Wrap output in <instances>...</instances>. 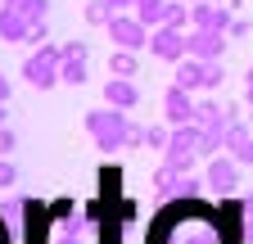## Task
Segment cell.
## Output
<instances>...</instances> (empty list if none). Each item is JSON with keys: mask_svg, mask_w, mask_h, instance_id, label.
<instances>
[{"mask_svg": "<svg viewBox=\"0 0 253 244\" xmlns=\"http://www.w3.org/2000/svg\"><path fill=\"white\" fill-rule=\"evenodd\" d=\"M145 244H226V231L204 199H172L158 212Z\"/></svg>", "mask_w": 253, "mask_h": 244, "instance_id": "1", "label": "cell"}, {"mask_svg": "<svg viewBox=\"0 0 253 244\" xmlns=\"http://www.w3.org/2000/svg\"><path fill=\"white\" fill-rule=\"evenodd\" d=\"M86 136L95 140V149H104V154H113V149L126 145V136H131V118H126V109H90L86 113Z\"/></svg>", "mask_w": 253, "mask_h": 244, "instance_id": "2", "label": "cell"}, {"mask_svg": "<svg viewBox=\"0 0 253 244\" xmlns=\"http://www.w3.org/2000/svg\"><path fill=\"white\" fill-rule=\"evenodd\" d=\"M199 122H176L172 127V140H168V149H163V163H172L176 172H190L199 163Z\"/></svg>", "mask_w": 253, "mask_h": 244, "instance_id": "3", "label": "cell"}, {"mask_svg": "<svg viewBox=\"0 0 253 244\" xmlns=\"http://www.w3.org/2000/svg\"><path fill=\"white\" fill-rule=\"evenodd\" d=\"M109 41L118 45V50H149V32L154 27H145L140 18H136V9H118L113 18H109Z\"/></svg>", "mask_w": 253, "mask_h": 244, "instance_id": "4", "label": "cell"}, {"mask_svg": "<svg viewBox=\"0 0 253 244\" xmlns=\"http://www.w3.org/2000/svg\"><path fill=\"white\" fill-rule=\"evenodd\" d=\"M59 59H63V50L59 45H37V54H27L23 59V77L37 86V90H50V86H59Z\"/></svg>", "mask_w": 253, "mask_h": 244, "instance_id": "5", "label": "cell"}, {"mask_svg": "<svg viewBox=\"0 0 253 244\" xmlns=\"http://www.w3.org/2000/svg\"><path fill=\"white\" fill-rule=\"evenodd\" d=\"M235 14L221 0H190V27H212V32H231Z\"/></svg>", "mask_w": 253, "mask_h": 244, "instance_id": "6", "label": "cell"}, {"mask_svg": "<svg viewBox=\"0 0 253 244\" xmlns=\"http://www.w3.org/2000/svg\"><path fill=\"white\" fill-rule=\"evenodd\" d=\"M149 54L163 59V64H176V59H185V32L181 27H154L149 32Z\"/></svg>", "mask_w": 253, "mask_h": 244, "instance_id": "7", "label": "cell"}, {"mask_svg": "<svg viewBox=\"0 0 253 244\" xmlns=\"http://www.w3.org/2000/svg\"><path fill=\"white\" fill-rule=\"evenodd\" d=\"M185 54H195V59H221V54H226V32L190 27V32H185Z\"/></svg>", "mask_w": 253, "mask_h": 244, "instance_id": "8", "label": "cell"}, {"mask_svg": "<svg viewBox=\"0 0 253 244\" xmlns=\"http://www.w3.org/2000/svg\"><path fill=\"white\" fill-rule=\"evenodd\" d=\"M195 104H199L195 90H185V86H176V81L163 90V118L172 122V127H176V122H195Z\"/></svg>", "mask_w": 253, "mask_h": 244, "instance_id": "9", "label": "cell"}, {"mask_svg": "<svg viewBox=\"0 0 253 244\" xmlns=\"http://www.w3.org/2000/svg\"><path fill=\"white\" fill-rule=\"evenodd\" d=\"M204 176H208V186H212V190L226 195V190H235V186H240V159H235V154H212Z\"/></svg>", "mask_w": 253, "mask_h": 244, "instance_id": "10", "label": "cell"}, {"mask_svg": "<svg viewBox=\"0 0 253 244\" xmlns=\"http://www.w3.org/2000/svg\"><path fill=\"white\" fill-rule=\"evenodd\" d=\"M32 37V18L18 5H0V41L5 45H27Z\"/></svg>", "mask_w": 253, "mask_h": 244, "instance_id": "11", "label": "cell"}, {"mask_svg": "<svg viewBox=\"0 0 253 244\" xmlns=\"http://www.w3.org/2000/svg\"><path fill=\"white\" fill-rule=\"evenodd\" d=\"M140 86L131 81V77H109L104 81V104H113V109H126V113H131V109H140Z\"/></svg>", "mask_w": 253, "mask_h": 244, "instance_id": "12", "label": "cell"}, {"mask_svg": "<svg viewBox=\"0 0 253 244\" xmlns=\"http://www.w3.org/2000/svg\"><path fill=\"white\" fill-rule=\"evenodd\" d=\"M204 77H208V59H195V54L176 59V73H172L176 86H185V90H204Z\"/></svg>", "mask_w": 253, "mask_h": 244, "instance_id": "13", "label": "cell"}, {"mask_svg": "<svg viewBox=\"0 0 253 244\" xmlns=\"http://www.w3.org/2000/svg\"><path fill=\"white\" fill-rule=\"evenodd\" d=\"M221 149H226V154H235L240 163H253V131H249V122H231V127H226V145H221Z\"/></svg>", "mask_w": 253, "mask_h": 244, "instance_id": "14", "label": "cell"}, {"mask_svg": "<svg viewBox=\"0 0 253 244\" xmlns=\"http://www.w3.org/2000/svg\"><path fill=\"white\" fill-rule=\"evenodd\" d=\"M190 172H176L172 163H163L154 176H149V190L158 195V199H181V181H185Z\"/></svg>", "mask_w": 253, "mask_h": 244, "instance_id": "15", "label": "cell"}, {"mask_svg": "<svg viewBox=\"0 0 253 244\" xmlns=\"http://www.w3.org/2000/svg\"><path fill=\"white\" fill-rule=\"evenodd\" d=\"M86 64H90L86 54H63L59 59V81L63 86H82L86 81Z\"/></svg>", "mask_w": 253, "mask_h": 244, "instance_id": "16", "label": "cell"}, {"mask_svg": "<svg viewBox=\"0 0 253 244\" xmlns=\"http://www.w3.org/2000/svg\"><path fill=\"white\" fill-rule=\"evenodd\" d=\"M168 5H172V0H136V18L145 27H163L168 23Z\"/></svg>", "mask_w": 253, "mask_h": 244, "instance_id": "17", "label": "cell"}, {"mask_svg": "<svg viewBox=\"0 0 253 244\" xmlns=\"http://www.w3.org/2000/svg\"><path fill=\"white\" fill-rule=\"evenodd\" d=\"M136 73H140L136 50H118L113 45V54H109V77H136Z\"/></svg>", "mask_w": 253, "mask_h": 244, "instance_id": "18", "label": "cell"}, {"mask_svg": "<svg viewBox=\"0 0 253 244\" xmlns=\"http://www.w3.org/2000/svg\"><path fill=\"white\" fill-rule=\"evenodd\" d=\"M113 14H118V9L109 5V0H90V5H86V23H90V27H109Z\"/></svg>", "mask_w": 253, "mask_h": 244, "instance_id": "19", "label": "cell"}, {"mask_svg": "<svg viewBox=\"0 0 253 244\" xmlns=\"http://www.w3.org/2000/svg\"><path fill=\"white\" fill-rule=\"evenodd\" d=\"M168 27L190 32V0H172V5H168Z\"/></svg>", "mask_w": 253, "mask_h": 244, "instance_id": "20", "label": "cell"}, {"mask_svg": "<svg viewBox=\"0 0 253 244\" xmlns=\"http://www.w3.org/2000/svg\"><path fill=\"white\" fill-rule=\"evenodd\" d=\"M168 140H172V122L168 127H145V145L149 149H168Z\"/></svg>", "mask_w": 253, "mask_h": 244, "instance_id": "21", "label": "cell"}, {"mask_svg": "<svg viewBox=\"0 0 253 244\" xmlns=\"http://www.w3.org/2000/svg\"><path fill=\"white\" fill-rule=\"evenodd\" d=\"M18 9L32 18V27H37V23H45V14H50V0H23Z\"/></svg>", "mask_w": 253, "mask_h": 244, "instance_id": "22", "label": "cell"}, {"mask_svg": "<svg viewBox=\"0 0 253 244\" xmlns=\"http://www.w3.org/2000/svg\"><path fill=\"white\" fill-rule=\"evenodd\" d=\"M226 81V68H221V59H208V77H204V90H217Z\"/></svg>", "mask_w": 253, "mask_h": 244, "instance_id": "23", "label": "cell"}, {"mask_svg": "<svg viewBox=\"0 0 253 244\" xmlns=\"http://www.w3.org/2000/svg\"><path fill=\"white\" fill-rule=\"evenodd\" d=\"M14 181H18V172H14V163H9L5 154H0V190H9V186H14Z\"/></svg>", "mask_w": 253, "mask_h": 244, "instance_id": "24", "label": "cell"}, {"mask_svg": "<svg viewBox=\"0 0 253 244\" xmlns=\"http://www.w3.org/2000/svg\"><path fill=\"white\" fill-rule=\"evenodd\" d=\"M14 145H18V136H14L9 127H0V154H9V149H14Z\"/></svg>", "mask_w": 253, "mask_h": 244, "instance_id": "25", "label": "cell"}, {"mask_svg": "<svg viewBox=\"0 0 253 244\" xmlns=\"http://www.w3.org/2000/svg\"><path fill=\"white\" fill-rule=\"evenodd\" d=\"M50 41V32H45V23H37V27H32V37H27V45H45Z\"/></svg>", "mask_w": 253, "mask_h": 244, "instance_id": "26", "label": "cell"}, {"mask_svg": "<svg viewBox=\"0 0 253 244\" xmlns=\"http://www.w3.org/2000/svg\"><path fill=\"white\" fill-rule=\"evenodd\" d=\"M249 32H253V23H249V18H235V23H231V32H226V37H249Z\"/></svg>", "mask_w": 253, "mask_h": 244, "instance_id": "27", "label": "cell"}, {"mask_svg": "<svg viewBox=\"0 0 253 244\" xmlns=\"http://www.w3.org/2000/svg\"><path fill=\"white\" fill-rule=\"evenodd\" d=\"M0 104H9V77H5V68H0Z\"/></svg>", "mask_w": 253, "mask_h": 244, "instance_id": "28", "label": "cell"}, {"mask_svg": "<svg viewBox=\"0 0 253 244\" xmlns=\"http://www.w3.org/2000/svg\"><path fill=\"white\" fill-rule=\"evenodd\" d=\"M244 100L253 104V68H249V81H244Z\"/></svg>", "mask_w": 253, "mask_h": 244, "instance_id": "29", "label": "cell"}, {"mask_svg": "<svg viewBox=\"0 0 253 244\" xmlns=\"http://www.w3.org/2000/svg\"><path fill=\"white\" fill-rule=\"evenodd\" d=\"M113 9H136V0H109Z\"/></svg>", "mask_w": 253, "mask_h": 244, "instance_id": "30", "label": "cell"}, {"mask_svg": "<svg viewBox=\"0 0 253 244\" xmlns=\"http://www.w3.org/2000/svg\"><path fill=\"white\" fill-rule=\"evenodd\" d=\"M0 244H9V231H5V217H0Z\"/></svg>", "mask_w": 253, "mask_h": 244, "instance_id": "31", "label": "cell"}, {"mask_svg": "<svg viewBox=\"0 0 253 244\" xmlns=\"http://www.w3.org/2000/svg\"><path fill=\"white\" fill-rule=\"evenodd\" d=\"M0 5H23V0H0Z\"/></svg>", "mask_w": 253, "mask_h": 244, "instance_id": "32", "label": "cell"}, {"mask_svg": "<svg viewBox=\"0 0 253 244\" xmlns=\"http://www.w3.org/2000/svg\"><path fill=\"white\" fill-rule=\"evenodd\" d=\"M0 127H5V104H0Z\"/></svg>", "mask_w": 253, "mask_h": 244, "instance_id": "33", "label": "cell"}]
</instances>
